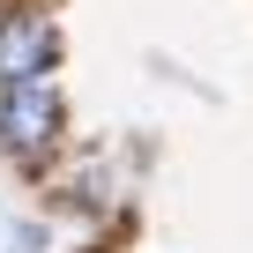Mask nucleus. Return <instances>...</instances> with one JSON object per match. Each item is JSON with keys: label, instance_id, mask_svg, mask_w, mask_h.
Wrapping results in <instances>:
<instances>
[{"label": "nucleus", "instance_id": "nucleus-1", "mask_svg": "<svg viewBox=\"0 0 253 253\" xmlns=\"http://www.w3.org/2000/svg\"><path fill=\"white\" fill-rule=\"evenodd\" d=\"M60 126H67V112H60V89H52L45 75L0 89V149H8V157L38 164V157L60 142Z\"/></svg>", "mask_w": 253, "mask_h": 253}, {"label": "nucleus", "instance_id": "nucleus-2", "mask_svg": "<svg viewBox=\"0 0 253 253\" xmlns=\"http://www.w3.org/2000/svg\"><path fill=\"white\" fill-rule=\"evenodd\" d=\"M60 67V30L45 15H8L0 23V82H30Z\"/></svg>", "mask_w": 253, "mask_h": 253}]
</instances>
